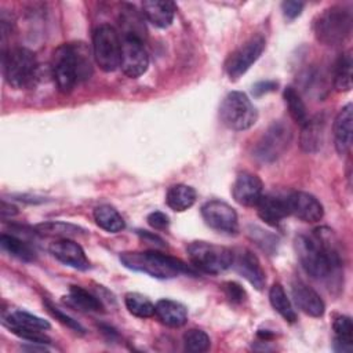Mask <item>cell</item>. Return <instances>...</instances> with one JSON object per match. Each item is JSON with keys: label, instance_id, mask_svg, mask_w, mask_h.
<instances>
[{"label": "cell", "instance_id": "cell-36", "mask_svg": "<svg viewBox=\"0 0 353 353\" xmlns=\"http://www.w3.org/2000/svg\"><path fill=\"white\" fill-rule=\"evenodd\" d=\"M44 305H46L47 312H48L52 317H55V320H58L59 323H62L63 325L69 327L70 330H73V331H76V332H81V334L84 332V328H83L76 320H73L70 316H68V314L63 313L61 309H58L57 306H54L48 299L44 301Z\"/></svg>", "mask_w": 353, "mask_h": 353}, {"label": "cell", "instance_id": "cell-19", "mask_svg": "<svg viewBox=\"0 0 353 353\" xmlns=\"http://www.w3.org/2000/svg\"><path fill=\"white\" fill-rule=\"evenodd\" d=\"M353 106L347 103L343 106L334 121V143L339 154H346L352 146V121Z\"/></svg>", "mask_w": 353, "mask_h": 353}, {"label": "cell", "instance_id": "cell-41", "mask_svg": "<svg viewBox=\"0 0 353 353\" xmlns=\"http://www.w3.org/2000/svg\"><path fill=\"white\" fill-rule=\"evenodd\" d=\"M0 212H1V216L6 218V216H14V215H17V214H18V210H17L15 205L7 204L6 201H1Z\"/></svg>", "mask_w": 353, "mask_h": 353}, {"label": "cell", "instance_id": "cell-38", "mask_svg": "<svg viewBox=\"0 0 353 353\" xmlns=\"http://www.w3.org/2000/svg\"><path fill=\"white\" fill-rule=\"evenodd\" d=\"M305 4L301 1H283L281 11L287 19H295L301 15Z\"/></svg>", "mask_w": 353, "mask_h": 353}, {"label": "cell", "instance_id": "cell-13", "mask_svg": "<svg viewBox=\"0 0 353 353\" xmlns=\"http://www.w3.org/2000/svg\"><path fill=\"white\" fill-rule=\"evenodd\" d=\"M288 215H294L295 218L314 223L319 222L324 215L323 204L310 193L306 192H292L285 197Z\"/></svg>", "mask_w": 353, "mask_h": 353}, {"label": "cell", "instance_id": "cell-12", "mask_svg": "<svg viewBox=\"0 0 353 353\" xmlns=\"http://www.w3.org/2000/svg\"><path fill=\"white\" fill-rule=\"evenodd\" d=\"M148 66L149 57L143 43L134 37H123L120 58L121 72L131 79H137L148 70Z\"/></svg>", "mask_w": 353, "mask_h": 353}, {"label": "cell", "instance_id": "cell-23", "mask_svg": "<svg viewBox=\"0 0 353 353\" xmlns=\"http://www.w3.org/2000/svg\"><path fill=\"white\" fill-rule=\"evenodd\" d=\"M142 11H138L134 6L125 4L120 14V25L123 29V37H134L142 41L146 36V28L143 22Z\"/></svg>", "mask_w": 353, "mask_h": 353}, {"label": "cell", "instance_id": "cell-32", "mask_svg": "<svg viewBox=\"0 0 353 353\" xmlns=\"http://www.w3.org/2000/svg\"><path fill=\"white\" fill-rule=\"evenodd\" d=\"M124 303L127 310L135 317L149 319L154 316V303L139 292H128L124 296Z\"/></svg>", "mask_w": 353, "mask_h": 353}, {"label": "cell", "instance_id": "cell-28", "mask_svg": "<svg viewBox=\"0 0 353 353\" xmlns=\"http://www.w3.org/2000/svg\"><path fill=\"white\" fill-rule=\"evenodd\" d=\"M334 349L336 352H350L353 349V324L350 317L338 316L332 323Z\"/></svg>", "mask_w": 353, "mask_h": 353}, {"label": "cell", "instance_id": "cell-24", "mask_svg": "<svg viewBox=\"0 0 353 353\" xmlns=\"http://www.w3.org/2000/svg\"><path fill=\"white\" fill-rule=\"evenodd\" d=\"M196 197H197L196 190L192 186L178 183V185H172L167 190L165 203L172 211L182 212L190 208L196 203Z\"/></svg>", "mask_w": 353, "mask_h": 353}, {"label": "cell", "instance_id": "cell-17", "mask_svg": "<svg viewBox=\"0 0 353 353\" xmlns=\"http://www.w3.org/2000/svg\"><path fill=\"white\" fill-rule=\"evenodd\" d=\"M292 298L296 306L312 317H321L325 312V305L320 295L302 281H295L292 284Z\"/></svg>", "mask_w": 353, "mask_h": 353}, {"label": "cell", "instance_id": "cell-20", "mask_svg": "<svg viewBox=\"0 0 353 353\" xmlns=\"http://www.w3.org/2000/svg\"><path fill=\"white\" fill-rule=\"evenodd\" d=\"M324 127L325 120L321 114L310 117L302 124L299 145L303 152L316 153L320 150L324 141Z\"/></svg>", "mask_w": 353, "mask_h": 353}, {"label": "cell", "instance_id": "cell-37", "mask_svg": "<svg viewBox=\"0 0 353 353\" xmlns=\"http://www.w3.org/2000/svg\"><path fill=\"white\" fill-rule=\"evenodd\" d=\"M223 291H225L228 299L232 301V302H236V303L243 302L244 298H245V291H244V288H243L240 284L233 283V281L225 283V284H223Z\"/></svg>", "mask_w": 353, "mask_h": 353}, {"label": "cell", "instance_id": "cell-27", "mask_svg": "<svg viewBox=\"0 0 353 353\" xmlns=\"http://www.w3.org/2000/svg\"><path fill=\"white\" fill-rule=\"evenodd\" d=\"M36 234L44 237H57V239H69L72 236L81 234L84 230L73 223L62 222V221H48L39 223L33 228Z\"/></svg>", "mask_w": 353, "mask_h": 353}, {"label": "cell", "instance_id": "cell-16", "mask_svg": "<svg viewBox=\"0 0 353 353\" xmlns=\"http://www.w3.org/2000/svg\"><path fill=\"white\" fill-rule=\"evenodd\" d=\"M50 252L63 265H68L77 270H87L90 261L85 256L84 250L80 244L70 239H58L50 244Z\"/></svg>", "mask_w": 353, "mask_h": 353}, {"label": "cell", "instance_id": "cell-21", "mask_svg": "<svg viewBox=\"0 0 353 353\" xmlns=\"http://www.w3.org/2000/svg\"><path fill=\"white\" fill-rule=\"evenodd\" d=\"M255 207L258 216L270 226H277L288 215L285 197L263 194Z\"/></svg>", "mask_w": 353, "mask_h": 353}, {"label": "cell", "instance_id": "cell-30", "mask_svg": "<svg viewBox=\"0 0 353 353\" xmlns=\"http://www.w3.org/2000/svg\"><path fill=\"white\" fill-rule=\"evenodd\" d=\"M352 52L346 51L339 55L334 68V85L338 91H350L352 88Z\"/></svg>", "mask_w": 353, "mask_h": 353}, {"label": "cell", "instance_id": "cell-1", "mask_svg": "<svg viewBox=\"0 0 353 353\" xmlns=\"http://www.w3.org/2000/svg\"><path fill=\"white\" fill-rule=\"evenodd\" d=\"M295 250L305 272L316 280H330L341 272L342 258L334 241V234L327 228L316 229L309 236H298Z\"/></svg>", "mask_w": 353, "mask_h": 353}, {"label": "cell", "instance_id": "cell-11", "mask_svg": "<svg viewBox=\"0 0 353 353\" xmlns=\"http://www.w3.org/2000/svg\"><path fill=\"white\" fill-rule=\"evenodd\" d=\"M204 222L214 230L236 234L239 232V218L236 211L225 201L211 200L201 207Z\"/></svg>", "mask_w": 353, "mask_h": 353}, {"label": "cell", "instance_id": "cell-40", "mask_svg": "<svg viewBox=\"0 0 353 353\" xmlns=\"http://www.w3.org/2000/svg\"><path fill=\"white\" fill-rule=\"evenodd\" d=\"M277 88V83L276 81H270V80H266V81H259L256 83L254 87H252V94L256 95V97H261L263 94H268V92H272Z\"/></svg>", "mask_w": 353, "mask_h": 353}, {"label": "cell", "instance_id": "cell-39", "mask_svg": "<svg viewBox=\"0 0 353 353\" xmlns=\"http://www.w3.org/2000/svg\"><path fill=\"white\" fill-rule=\"evenodd\" d=\"M148 223L153 229H165L170 225V219H168V216L164 212L154 211V212H150L148 215Z\"/></svg>", "mask_w": 353, "mask_h": 353}, {"label": "cell", "instance_id": "cell-5", "mask_svg": "<svg viewBox=\"0 0 353 353\" xmlns=\"http://www.w3.org/2000/svg\"><path fill=\"white\" fill-rule=\"evenodd\" d=\"M3 76L14 88H28L37 77L34 54L23 47L10 48L3 52Z\"/></svg>", "mask_w": 353, "mask_h": 353}, {"label": "cell", "instance_id": "cell-6", "mask_svg": "<svg viewBox=\"0 0 353 353\" xmlns=\"http://www.w3.org/2000/svg\"><path fill=\"white\" fill-rule=\"evenodd\" d=\"M219 119L228 128L243 131L256 123L258 112L247 94L241 91H232L221 103Z\"/></svg>", "mask_w": 353, "mask_h": 353}, {"label": "cell", "instance_id": "cell-4", "mask_svg": "<svg viewBox=\"0 0 353 353\" xmlns=\"http://www.w3.org/2000/svg\"><path fill=\"white\" fill-rule=\"evenodd\" d=\"M352 11L345 6H332L324 10L314 21L316 39L325 46H338L352 32Z\"/></svg>", "mask_w": 353, "mask_h": 353}, {"label": "cell", "instance_id": "cell-31", "mask_svg": "<svg viewBox=\"0 0 353 353\" xmlns=\"http://www.w3.org/2000/svg\"><path fill=\"white\" fill-rule=\"evenodd\" d=\"M0 245L4 251H7L10 255L23 261V262H32L36 258L34 251L32 250V247L22 241L21 239L12 236V234H1L0 236Z\"/></svg>", "mask_w": 353, "mask_h": 353}, {"label": "cell", "instance_id": "cell-18", "mask_svg": "<svg viewBox=\"0 0 353 353\" xmlns=\"http://www.w3.org/2000/svg\"><path fill=\"white\" fill-rule=\"evenodd\" d=\"M176 6L168 0H146L142 3V14L146 21L157 28H168L175 17Z\"/></svg>", "mask_w": 353, "mask_h": 353}, {"label": "cell", "instance_id": "cell-22", "mask_svg": "<svg viewBox=\"0 0 353 353\" xmlns=\"http://www.w3.org/2000/svg\"><path fill=\"white\" fill-rule=\"evenodd\" d=\"M154 314L159 320L168 327H182L188 321L186 307L172 299H160L154 305Z\"/></svg>", "mask_w": 353, "mask_h": 353}, {"label": "cell", "instance_id": "cell-33", "mask_svg": "<svg viewBox=\"0 0 353 353\" xmlns=\"http://www.w3.org/2000/svg\"><path fill=\"white\" fill-rule=\"evenodd\" d=\"M283 97H284V102L287 105L290 116L292 117L294 121H296L298 124L302 125L309 117H307L306 106H305L299 92L294 87H285Z\"/></svg>", "mask_w": 353, "mask_h": 353}, {"label": "cell", "instance_id": "cell-10", "mask_svg": "<svg viewBox=\"0 0 353 353\" xmlns=\"http://www.w3.org/2000/svg\"><path fill=\"white\" fill-rule=\"evenodd\" d=\"M266 40L261 34L252 36L240 48H237L226 62V72L232 80L241 77L261 57L265 50Z\"/></svg>", "mask_w": 353, "mask_h": 353}, {"label": "cell", "instance_id": "cell-35", "mask_svg": "<svg viewBox=\"0 0 353 353\" xmlns=\"http://www.w3.org/2000/svg\"><path fill=\"white\" fill-rule=\"evenodd\" d=\"M210 336L197 328H192L183 335L185 349L190 353H203L210 349Z\"/></svg>", "mask_w": 353, "mask_h": 353}, {"label": "cell", "instance_id": "cell-14", "mask_svg": "<svg viewBox=\"0 0 353 353\" xmlns=\"http://www.w3.org/2000/svg\"><path fill=\"white\" fill-rule=\"evenodd\" d=\"M232 268L241 277H244L255 290H258V291L263 290L265 283H266L265 272H263L256 255H254L250 250L243 248V250L233 252Z\"/></svg>", "mask_w": 353, "mask_h": 353}, {"label": "cell", "instance_id": "cell-3", "mask_svg": "<svg viewBox=\"0 0 353 353\" xmlns=\"http://www.w3.org/2000/svg\"><path fill=\"white\" fill-rule=\"evenodd\" d=\"M121 263L135 272L156 279H174L181 273H190V268L178 258L157 251H130L120 254Z\"/></svg>", "mask_w": 353, "mask_h": 353}, {"label": "cell", "instance_id": "cell-2", "mask_svg": "<svg viewBox=\"0 0 353 353\" xmlns=\"http://www.w3.org/2000/svg\"><path fill=\"white\" fill-rule=\"evenodd\" d=\"M51 70L58 90L63 94L70 92L80 80L91 74L87 48L81 43L59 46L52 54Z\"/></svg>", "mask_w": 353, "mask_h": 353}, {"label": "cell", "instance_id": "cell-8", "mask_svg": "<svg viewBox=\"0 0 353 353\" xmlns=\"http://www.w3.org/2000/svg\"><path fill=\"white\" fill-rule=\"evenodd\" d=\"M92 55L103 72H113L120 68L121 39L114 26L102 23L94 30Z\"/></svg>", "mask_w": 353, "mask_h": 353}, {"label": "cell", "instance_id": "cell-29", "mask_svg": "<svg viewBox=\"0 0 353 353\" xmlns=\"http://www.w3.org/2000/svg\"><path fill=\"white\" fill-rule=\"evenodd\" d=\"M269 301L272 307L288 323L296 321V313L292 307L291 301L288 299L283 285L280 283H274L269 290Z\"/></svg>", "mask_w": 353, "mask_h": 353}, {"label": "cell", "instance_id": "cell-34", "mask_svg": "<svg viewBox=\"0 0 353 353\" xmlns=\"http://www.w3.org/2000/svg\"><path fill=\"white\" fill-rule=\"evenodd\" d=\"M69 299L73 305L79 306L83 310L87 312H101L103 309L102 302L94 296L91 292L87 290L79 287V285H72L69 290Z\"/></svg>", "mask_w": 353, "mask_h": 353}, {"label": "cell", "instance_id": "cell-15", "mask_svg": "<svg viewBox=\"0 0 353 353\" xmlns=\"http://www.w3.org/2000/svg\"><path fill=\"white\" fill-rule=\"evenodd\" d=\"M233 199L244 207H254L263 196V185L258 175L252 172H240L232 188Z\"/></svg>", "mask_w": 353, "mask_h": 353}, {"label": "cell", "instance_id": "cell-25", "mask_svg": "<svg viewBox=\"0 0 353 353\" xmlns=\"http://www.w3.org/2000/svg\"><path fill=\"white\" fill-rule=\"evenodd\" d=\"M3 324L10 328H28L46 331L50 328V323L41 317H37L25 310H15L3 316Z\"/></svg>", "mask_w": 353, "mask_h": 353}, {"label": "cell", "instance_id": "cell-7", "mask_svg": "<svg viewBox=\"0 0 353 353\" xmlns=\"http://www.w3.org/2000/svg\"><path fill=\"white\" fill-rule=\"evenodd\" d=\"M188 256L192 265L210 274H218L232 268L233 251L207 241H193L188 245Z\"/></svg>", "mask_w": 353, "mask_h": 353}, {"label": "cell", "instance_id": "cell-9", "mask_svg": "<svg viewBox=\"0 0 353 353\" xmlns=\"http://www.w3.org/2000/svg\"><path fill=\"white\" fill-rule=\"evenodd\" d=\"M291 139V127L284 121H274L256 142L254 157L261 163H272L288 149Z\"/></svg>", "mask_w": 353, "mask_h": 353}, {"label": "cell", "instance_id": "cell-26", "mask_svg": "<svg viewBox=\"0 0 353 353\" xmlns=\"http://www.w3.org/2000/svg\"><path fill=\"white\" fill-rule=\"evenodd\" d=\"M94 221L101 229L109 233H117L123 230L125 226L123 216L119 214V211L114 207L109 204H102L95 207Z\"/></svg>", "mask_w": 353, "mask_h": 353}]
</instances>
